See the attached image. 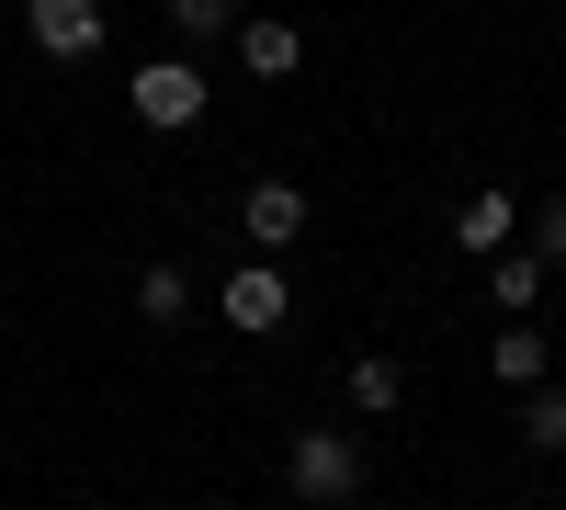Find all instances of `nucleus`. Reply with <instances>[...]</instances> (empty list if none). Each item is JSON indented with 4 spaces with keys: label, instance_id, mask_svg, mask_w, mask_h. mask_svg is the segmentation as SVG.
Instances as JSON below:
<instances>
[{
    "label": "nucleus",
    "instance_id": "nucleus-8",
    "mask_svg": "<svg viewBox=\"0 0 566 510\" xmlns=\"http://www.w3.org/2000/svg\"><path fill=\"white\" fill-rule=\"evenodd\" d=\"M295 58H306V34H295V23H272V12L239 23V69H250V80H295Z\"/></svg>",
    "mask_w": 566,
    "mask_h": 510
},
{
    "label": "nucleus",
    "instance_id": "nucleus-15",
    "mask_svg": "<svg viewBox=\"0 0 566 510\" xmlns=\"http://www.w3.org/2000/svg\"><path fill=\"white\" fill-rule=\"evenodd\" d=\"M0 34H12V12H0Z\"/></svg>",
    "mask_w": 566,
    "mask_h": 510
},
{
    "label": "nucleus",
    "instance_id": "nucleus-2",
    "mask_svg": "<svg viewBox=\"0 0 566 510\" xmlns=\"http://www.w3.org/2000/svg\"><path fill=\"white\" fill-rule=\"evenodd\" d=\"M283 306H295V284H283V261H239V272H227V284H216V318H227V330H239V341L283 330Z\"/></svg>",
    "mask_w": 566,
    "mask_h": 510
},
{
    "label": "nucleus",
    "instance_id": "nucleus-13",
    "mask_svg": "<svg viewBox=\"0 0 566 510\" xmlns=\"http://www.w3.org/2000/svg\"><path fill=\"white\" fill-rule=\"evenodd\" d=\"M397 397H408V363H397V352H363V363H352V408H374V420H386Z\"/></svg>",
    "mask_w": 566,
    "mask_h": 510
},
{
    "label": "nucleus",
    "instance_id": "nucleus-9",
    "mask_svg": "<svg viewBox=\"0 0 566 510\" xmlns=\"http://www.w3.org/2000/svg\"><path fill=\"white\" fill-rule=\"evenodd\" d=\"M136 318H148V330H181V318H193V272L148 261V272H136Z\"/></svg>",
    "mask_w": 566,
    "mask_h": 510
},
{
    "label": "nucleus",
    "instance_id": "nucleus-1",
    "mask_svg": "<svg viewBox=\"0 0 566 510\" xmlns=\"http://www.w3.org/2000/svg\"><path fill=\"white\" fill-rule=\"evenodd\" d=\"M283 477H295V499L340 510V499L363 488V443H352V431H295V454H283Z\"/></svg>",
    "mask_w": 566,
    "mask_h": 510
},
{
    "label": "nucleus",
    "instance_id": "nucleus-4",
    "mask_svg": "<svg viewBox=\"0 0 566 510\" xmlns=\"http://www.w3.org/2000/svg\"><path fill=\"white\" fill-rule=\"evenodd\" d=\"M23 34L57 69H80V58H103V0H23Z\"/></svg>",
    "mask_w": 566,
    "mask_h": 510
},
{
    "label": "nucleus",
    "instance_id": "nucleus-10",
    "mask_svg": "<svg viewBox=\"0 0 566 510\" xmlns=\"http://www.w3.org/2000/svg\"><path fill=\"white\" fill-rule=\"evenodd\" d=\"M488 295H499V318H533V295H544V261H533V250H499V261H488Z\"/></svg>",
    "mask_w": 566,
    "mask_h": 510
},
{
    "label": "nucleus",
    "instance_id": "nucleus-5",
    "mask_svg": "<svg viewBox=\"0 0 566 510\" xmlns=\"http://www.w3.org/2000/svg\"><path fill=\"white\" fill-rule=\"evenodd\" d=\"M239 227H250V250H295L306 239V181H250Z\"/></svg>",
    "mask_w": 566,
    "mask_h": 510
},
{
    "label": "nucleus",
    "instance_id": "nucleus-6",
    "mask_svg": "<svg viewBox=\"0 0 566 510\" xmlns=\"http://www.w3.org/2000/svg\"><path fill=\"white\" fill-rule=\"evenodd\" d=\"M510 239H522V205H510L499 181H488V194H464V205H453V250H476V261H499Z\"/></svg>",
    "mask_w": 566,
    "mask_h": 510
},
{
    "label": "nucleus",
    "instance_id": "nucleus-12",
    "mask_svg": "<svg viewBox=\"0 0 566 510\" xmlns=\"http://www.w3.org/2000/svg\"><path fill=\"white\" fill-rule=\"evenodd\" d=\"M522 443H533V454H566V386H555V375L522 386Z\"/></svg>",
    "mask_w": 566,
    "mask_h": 510
},
{
    "label": "nucleus",
    "instance_id": "nucleus-7",
    "mask_svg": "<svg viewBox=\"0 0 566 510\" xmlns=\"http://www.w3.org/2000/svg\"><path fill=\"white\" fill-rule=\"evenodd\" d=\"M488 375H499V386H544V375H555V341L533 330V318H510V330L488 341Z\"/></svg>",
    "mask_w": 566,
    "mask_h": 510
},
{
    "label": "nucleus",
    "instance_id": "nucleus-14",
    "mask_svg": "<svg viewBox=\"0 0 566 510\" xmlns=\"http://www.w3.org/2000/svg\"><path fill=\"white\" fill-rule=\"evenodd\" d=\"M533 261H544V272L566 261V194H544V205H533Z\"/></svg>",
    "mask_w": 566,
    "mask_h": 510
},
{
    "label": "nucleus",
    "instance_id": "nucleus-11",
    "mask_svg": "<svg viewBox=\"0 0 566 510\" xmlns=\"http://www.w3.org/2000/svg\"><path fill=\"white\" fill-rule=\"evenodd\" d=\"M159 12H170V34H181V45H216V34H239V23H250L239 0H159Z\"/></svg>",
    "mask_w": 566,
    "mask_h": 510
},
{
    "label": "nucleus",
    "instance_id": "nucleus-3",
    "mask_svg": "<svg viewBox=\"0 0 566 510\" xmlns=\"http://www.w3.org/2000/svg\"><path fill=\"white\" fill-rule=\"evenodd\" d=\"M125 91H136V125H159V136L205 114V69H193V58H148V69H136Z\"/></svg>",
    "mask_w": 566,
    "mask_h": 510
}]
</instances>
